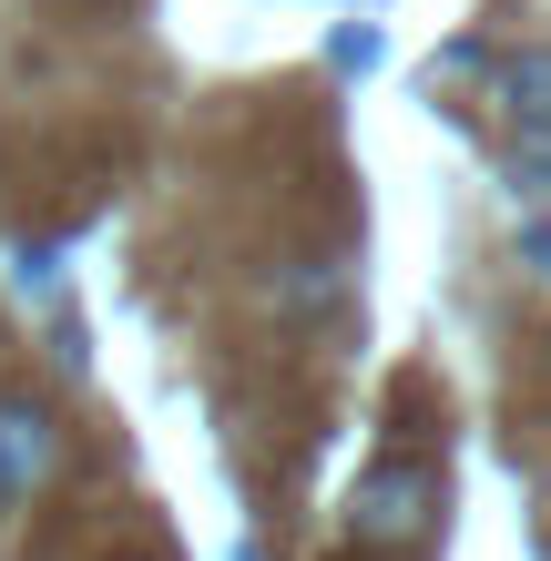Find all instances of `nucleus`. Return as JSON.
Wrapping results in <instances>:
<instances>
[{
  "instance_id": "1",
  "label": "nucleus",
  "mask_w": 551,
  "mask_h": 561,
  "mask_svg": "<svg viewBox=\"0 0 551 561\" xmlns=\"http://www.w3.org/2000/svg\"><path fill=\"white\" fill-rule=\"evenodd\" d=\"M429 511H439L429 459H378L358 480V501H347V541L358 551H409V541H429Z\"/></svg>"
},
{
  "instance_id": "2",
  "label": "nucleus",
  "mask_w": 551,
  "mask_h": 561,
  "mask_svg": "<svg viewBox=\"0 0 551 561\" xmlns=\"http://www.w3.org/2000/svg\"><path fill=\"white\" fill-rule=\"evenodd\" d=\"M501 123H510V163L521 184L551 194V42H521L501 61Z\"/></svg>"
},
{
  "instance_id": "3",
  "label": "nucleus",
  "mask_w": 551,
  "mask_h": 561,
  "mask_svg": "<svg viewBox=\"0 0 551 561\" xmlns=\"http://www.w3.org/2000/svg\"><path fill=\"white\" fill-rule=\"evenodd\" d=\"M51 449H61V428L42 399H0V511L51 480Z\"/></svg>"
},
{
  "instance_id": "4",
  "label": "nucleus",
  "mask_w": 551,
  "mask_h": 561,
  "mask_svg": "<svg viewBox=\"0 0 551 561\" xmlns=\"http://www.w3.org/2000/svg\"><path fill=\"white\" fill-rule=\"evenodd\" d=\"M0 266H11V286H21V296H51V255H42V245H11Z\"/></svg>"
},
{
  "instance_id": "5",
  "label": "nucleus",
  "mask_w": 551,
  "mask_h": 561,
  "mask_svg": "<svg viewBox=\"0 0 551 561\" xmlns=\"http://www.w3.org/2000/svg\"><path fill=\"white\" fill-rule=\"evenodd\" d=\"M521 266H531V276H551V215H531V225H521Z\"/></svg>"
}]
</instances>
